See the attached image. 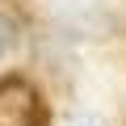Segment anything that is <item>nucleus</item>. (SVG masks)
<instances>
[{"label": "nucleus", "mask_w": 126, "mask_h": 126, "mask_svg": "<svg viewBox=\"0 0 126 126\" xmlns=\"http://www.w3.org/2000/svg\"><path fill=\"white\" fill-rule=\"evenodd\" d=\"M0 126H46V105L30 80L21 76L0 80Z\"/></svg>", "instance_id": "f257e3e1"}, {"label": "nucleus", "mask_w": 126, "mask_h": 126, "mask_svg": "<svg viewBox=\"0 0 126 126\" xmlns=\"http://www.w3.org/2000/svg\"><path fill=\"white\" fill-rule=\"evenodd\" d=\"M13 46H17V21L9 13H0V59H4Z\"/></svg>", "instance_id": "f03ea898"}, {"label": "nucleus", "mask_w": 126, "mask_h": 126, "mask_svg": "<svg viewBox=\"0 0 126 126\" xmlns=\"http://www.w3.org/2000/svg\"><path fill=\"white\" fill-rule=\"evenodd\" d=\"M67 126H105L97 113H76V118H67Z\"/></svg>", "instance_id": "7ed1b4c3"}]
</instances>
